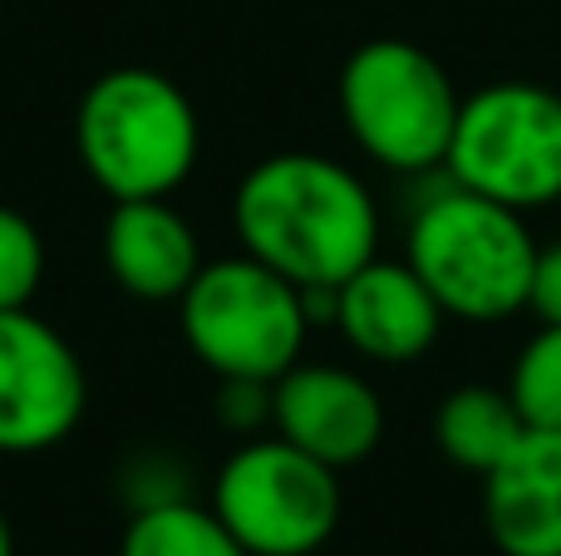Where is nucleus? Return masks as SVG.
<instances>
[{"label": "nucleus", "mask_w": 561, "mask_h": 556, "mask_svg": "<svg viewBox=\"0 0 561 556\" xmlns=\"http://www.w3.org/2000/svg\"><path fill=\"white\" fill-rule=\"evenodd\" d=\"M404 262L424 276L444 315L468 325H497L527 311L537 236L527 227V212L454 183L414 212Z\"/></svg>", "instance_id": "obj_3"}, {"label": "nucleus", "mask_w": 561, "mask_h": 556, "mask_svg": "<svg viewBox=\"0 0 561 556\" xmlns=\"http://www.w3.org/2000/svg\"><path fill=\"white\" fill-rule=\"evenodd\" d=\"M232 227L247 256L300 291H335L379 256V207L365 177L310 148L247 167L232 197Z\"/></svg>", "instance_id": "obj_1"}, {"label": "nucleus", "mask_w": 561, "mask_h": 556, "mask_svg": "<svg viewBox=\"0 0 561 556\" xmlns=\"http://www.w3.org/2000/svg\"><path fill=\"white\" fill-rule=\"evenodd\" d=\"M340 118L365 158L389 173L444 167L463 94L424 45L399 35L365 39L340 69Z\"/></svg>", "instance_id": "obj_4"}, {"label": "nucleus", "mask_w": 561, "mask_h": 556, "mask_svg": "<svg viewBox=\"0 0 561 556\" xmlns=\"http://www.w3.org/2000/svg\"><path fill=\"white\" fill-rule=\"evenodd\" d=\"M272 429L300 453L340 473L379 449L385 404L365 374L345 370V364L300 360L272 384Z\"/></svg>", "instance_id": "obj_9"}, {"label": "nucleus", "mask_w": 561, "mask_h": 556, "mask_svg": "<svg viewBox=\"0 0 561 556\" xmlns=\"http://www.w3.org/2000/svg\"><path fill=\"white\" fill-rule=\"evenodd\" d=\"M217 419H222L232 433L256 439L262 424H272V384H262V380H222V390H217Z\"/></svg>", "instance_id": "obj_17"}, {"label": "nucleus", "mask_w": 561, "mask_h": 556, "mask_svg": "<svg viewBox=\"0 0 561 556\" xmlns=\"http://www.w3.org/2000/svg\"><path fill=\"white\" fill-rule=\"evenodd\" d=\"M335 331L355 355L375 364H414L419 355L434 350L444 331V305L424 286V276L409 262H365L350 281L335 286Z\"/></svg>", "instance_id": "obj_10"}, {"label": "nucleus", "mask_w": 561, "mask_h": 556, "mask_svg": "<svg viewBox=\"0 0 561 556\" xmlns=\"http://www.w3.org/2000/svg\"><path fill=\"white\" fill-rule=\"evenodd\" d=\"M183 340L217 380L276 384L290 364L306 360L310 305L296 281L266 262L237 252L203 262L178 301Z\"/></svg>", "instance_id": "obj_5"}, {"label": "nucleus", "mask_w": 561, "mask_h": 556, "mask_svg": "<svg viewBox=\"0 0 561 556\" xmlns=\"http://www.w3.org/2000/svg\"><path fill=\"white\" fill-rule=\"evenodd\" d=\"M75 148L94 187L114 202L173 197L197 167L203 124L183 84L148 65H118L79 94Z\"/></svg>", "instance_id": "obj_2"}, {"label": "nucleus", "mask_w": 561, "mask_h": 556, "mask_svg": "<svg viewBox=\"0 0 561 556\" xmlns=\"http://www.w3.org/2000/svg\"><path fill=\"white\" fill-rule=\"evenodd\" d=\"M527 311H533L542 325H561V242L537 246V271H533Z\"/></svg>", "instance_id": "obj_18"}, {"label": "nucleus", "mask_w": 561, "mask_h": 556, "mask_svg": "<svg viewBox=\"0 0 561 556\" xmlns=\"http://www.w3.org/2000/svg\"><path fill=\"white\" fill-rule=\"evenodd\" d=\"M483 528L503 556H561V429H527L483 478Z\"/></svg>", "instance_id": "obj_11"}, {"label": "nucleus", "mask_w": 561, "mask_h": 556, "mask_svg": "<svg viewBox=\"0 0 561 556\" xmlns=\"http://www.w3.org/2000/svg\"><path fill=\"white\" fill-rule=\"evenodd\" d=\"M448 177L517 212L561 202V94L533 79H497L458 108Z\"/></svg>", "instance_id": "obj_6"}, {"label": "nucleus", "mask_w": 561, "mask_h": 556, "mask_svg": "<svg viewBox=\"0 0 561 556\" xmlns=\"http://www.w3.org/2000/svg\"><path fill=\"white\" fill-rule=\"evenodd\" d=\"M89 409L79 350L35 311H0V453L25 459L65 443Z\"/></svg>", "instance_id": "obj_8"}, {"label": "nucleus", "mask_w": 561, "mask_h": 556, "mask_svg": "<svg viewBox=\"0 0 561 556\" xmlns=\"http://www.w3.org/2000/svg\"><path fill=\"white\" fill-rule=\"evenodd\" d=\"M507 394L527 419V429H561V325H542L517 350Z\"/></svg>", "instance_id": "obj_15"}, {"label": "nucleus", "mask_w": 561, "mask_h": 556, "mask_svg": "<svg viewBox=\"0 0 561 556\" xmlns=\"http://www.w3.org/2000/svg\"><path fill=\"white\" fill-rule=\"evenodd\" d=\"M99 246L118 291L138 301H183L193 276L203 271V236L168 197L114 202Z\"/></svg>", "instance_id": "obj_12"}, {"label": "nucleus", "mask_w": 561, "mask_h": 556, "mask_svg": "<svg viewBox=\"0 0 561 556\" xmlns=\"http://www.w3.org/2000/svg\"><path fill=\"white\" fill-rule=\"evenodd\" d=\"M527 419L517 414L507 384H458L438 399L434 409V443L448 463H458L463 473H488L523 443Z\"/></svg>", "instance_id": "obj_13"}, {"label": "nucleus", "mask_w": 561, "mask_h": 556, "mask_svg": "<svg viewBox=\"0 0 561 556\" xmlns=\"http://www.w3.org/2000/svg\"><path fill=\"white\" fill-rule=\"evenodd\" d=\"M118 556H252L207 502L178 498L128 518Z\"/></svg>", "instance_id": "obj_14"}, {"label": "nucleus", "mask_w": 561, "mask_h": 556, "mask_svg": "<svg viewBox=\"0 0 561 556\" xmlns=\"http://www.w3.org/2000/svg\"><path fill=\"white\" fill-rule=\"evenodd\" d=\"M207 508L252 556H316L335 537L345 493L330 463L256 433L222 459Z\"/></svg>", "instance_id": "obj_7"}, {"label": "nucleus", "mask_w": 561, "mask_h": 556, "mask_svg": "<svg viewBox=\"0 0 561 556\" xmlns=\"http://www.w3.org/2000/svg\"><path fill=\"white\" fill-rule=\"evenodd\" d=\"M45 281V236L20 207L0 202V311H25Z\"/></svg>", "instance_id": "obj_16"}, {"label": "nucleus", "mask_w": 561, "mask_h": 556, "mask_svg": "<svg viewBox=\"0 0 561 556\" xmlns=\"http://www.w3.org/2000/svg\"><path fill=\"white\" fill-rule=\"evenodd\" d=\"M0 556H15V532H10L5 512H0Z\"/></svg>", "instance_id": "obj_19"}]
</instances>
